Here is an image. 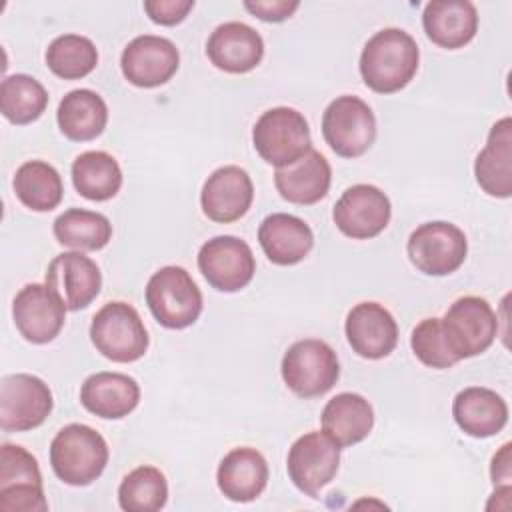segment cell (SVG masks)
<instances>
[{"instance_id": "1", "label": "cell", "mask_w": 512, "mask_h": 512, "mask_svg": "<svg viewBox=\"0 0 512 512\" xmlns=\"http://www.w3.org/2000/svg\"><path fill=\"white\" fill-rule=\"evenodd\" d=\"M418 62L420 50L416 40L402 28H384L364 44L358 66L370 90L394 94L414 78Z\"/></svg>"}, {"instance_id": "2", "label": "cell", "mask_w": 512, "mask_h": 512, "mask_svg": "<svg viewBox=\"0 0 512 512\" xmlns=\"http://www.w3.org/2000/svg\"><path fill=\"white\" fill-rule=\"evenodd\" d=\"M108 444L100 432L86 424H68L50 444V466L70 486H88L108 464Z\"/></svg>"}, {"instance_id": "3", "label": "cell", "mask_w": 512, "mask_h": 512, "mask_svg": "<svg viewBox=\"0 0 512 512\" xmlns=\"http://www.w3.org/2000/svg\"><path fill=\"white\" fill-rule=\"evenodd\" d=\"M146 304L158 324L182 330L198 320L202 292L182 266H164L146 284Z\"/></svg>"}, {"instance_id": "4", "label": "cell", "mask_w": 512, "mask_h": 512, "mask_svg": "<svg viewBox=\"0 0 512 512\" xmlns=\"http://www.w3.org/2000/svg\"><path fill=\"white\" fill-rule=\"evenodd\" d=\"M90 340L108 360L128 364L140 360L148 350V332L134 306L108 302L92 318Z\"/></svg>"}, {"instance_id": "5", "label": "cell", "mask_w": 512, "mask_h": 512, "mask_svg": "<svg viewBox=\"0 0 512 512\" xmlns=\"http://www.w3.org/2000/svg\"><path fill=\"white\" fill-rule=\"evenodd\" d=\"M448 350L460 362L486 352L498 334V316L480 296H462L440 318Z\"/></svg>"}, {"instance_id": "6", "label": "cell", "mask_w": 512, "mask_h": 512, "mask_svg": "<svg viewBox=\"0 0 512 512\" xmlns=\"http://www.w3.org/2000/svg\"><path fill=\"white\" fill-rule=\"evenodd\" d=\"M252 144L264 162L282 168L296 162L312 148L310 128L302 112L276 106L262 112L256 120Z\"/></svg>"}, {"instance_id": "7", "label": "cell", "mask_w": 512, "mask_h": 512, "mask_svg": "<svg viewBox=\"0 0 512 512\" xmlns=\"http://www.w3.org/2000/svg\"><path fill=\"white\" fill-rule=\"evenodd\" d=\"M284 384L300 398H316L334 388L340 364L330 344L318 338L294 342L282 358Z\"/></svg>"}, {"instance_id": "8", "label": "cell", "mask_w": 512, "mask_h": 512, "mask_svg": "<svg viewBox=\"0 0 512 512\" xmlns=\"http://www.w3.org/2000/svg\"><path fill=\"white\" fill-rule=\"evenodd\" d=\"M322 136L338 156H362L376 140L372 108L358 96H338L322 114Z\"/></svg>"}, {"instance_id": "9", "label": "cell", "mask_w": 512, "mask_h": 512, "mask_svg": "<svg viewBox=\"0 0 512 512\" xmlns=\"http://www.w3.org/2000/svg\"><path fill=\"white\" fill-rule=\"evenodd\" d=\"M406 252L410 262L428 276L456 272L468 254L466 234L452 222L432 220L420 224L408 238Z\"/></svg>"}, {"instance_id": "10", "label": "cell", "mask_w": 512, "mask_h": 512, "mask_svg": "<svg viewBox=\"0 0 512 512\" xmlns=\"http://www.w3.org/2000/svg\"><path fill=\"white\" fill-rule=\"evenodd\" d=\"M0 510H48L38 460L26 448L16 444H2L0 448Z\"/></svg>"}, {"instance_id": "11", "label": "cell", "mask_w": 512, "mask_h": 512, "mask_svg": "<svg viewBox=\"0 0 512 512\" xmlns=\"http://www.w3.org/2000/svg\"><path fill=\"white\" fill-rule=\"evenodd\" d=\"M48 384L32 374H8L0 384V426L4 432H26L40 426L52 412Z\"/></svg>"}, {"instance_id": "12", "label": "cell", "mask_w": 512, "mask_h": 512, "mask_svg": "<svg viewBox=\"0 0 512 512\" xmlns=\"http://www.w3.org/2000/svg\"><path fill=\"white\" fill-rule=\"evenodd\" d=\"M198 268L206 282L220 292H238L256 272L252 248L230 234L214 236L198 250Z\"/></svg>"}, {"instance_id": "13", "label": "cell", "mask_w": 512, "mask_h": 512, "mask_svg": "<svg viewBox=\"0 0 512 512\" xmlns=\"http://www.w3.org/2000/svg\"><path fill=\"white\" fill-rule=\"evenodd\" d=\"M392 206L388 196L372 184H354L342 192L332 210L336 228L352 240L378 236L390 222Z\"/></svg>"}, {"instance_id": "14", "label": "cell", "mask_w": 512, "mask_h": 512, "mask_svg": "<svg viewBox=\"0 0 512 512\" xmlns=\"http://www.w3.org/2000/svg\"><path fill=\"white\" fill-rule=\"evenodd\" d=\"M340 446L324 432L300 436L288 450L286 470L292 484L306 496H316L338 472Z\"/></svg>"}, {"instance_id": "15", "label": "cell", "mask_w": 512, "mask_h": 512, "mask_svg": "<svg viewBox=\"0 0 512 512\" xmlns=\"http://www.w3.org/2000/svg\"><path fill=\"white\" fill-rule=\"evenodd\" d=\"M66 306L46 284H26L14 296L12 318L24 340L32 344L52 342L66 320Z\"/></svg>"}, {"instance_id": "16", "label": "cell", "mask_w": 512, "mask_h": 512, "mask_svg": "<svg viewBox=\"0 0 512 512\" xmlns=\"http://www.w3.org/2000/svg\"><path fill=\"white\" fill-rule=\"evenodd\" d=\"M180 66L176 44L164 36L142 34L126 44L120 56L124 78L138 88L166 84Z\"/></svg>"}, {"instance_id": "17", "label": "cell", "mask_w": 512, "mask_h": 512, "mask_svg": "<svg viewBox=\"0 0 512 512\" xmlns=\"http://www.w3.org/2000/svg\"><path fill=\"white\" fill-rule=\"evenodd\" d=\"M252 200V180L240 166H222L214 170L200 192L202 212L218 224L240 220L248 212Z\"/></svg>"}, {"instance_id": "18", "label": "cell", "mask_w": 512, "mask_h": 512, "mask_svg": "<svg viewBox=\"0 0 512 512\" xmlns=\"http://www.w3.org/2000/svg\"><path fill=\"white\" fill-rule=\"evenodd\" d=\"M344 332L350 348L368 360L388 356L398 344V324L378 302H360L346 316Z\"/></svg>"}, {"instance_id": "19", "label": "cell", "mask_w": 512, "mask_h": 512, "mask_svg": "<svg viewBox=\"0 0 512 512\" xmlns=\"http://www.w3.org/2000/svg\"><path fill=\"white\" fill-rule=\"evenodd\" d=\"M46 286L68 310H82L100 294L102 274L98 264L82 252H62L48 264Z\"/></svg>"}, {"instance_id": "20", "label": "cell", "mask_w": 512, "mask_h": 512, "mask_svg": "<svg viewBox=\"0 0 512 512\" xmlns=\"http://www.w3.org/2000/svg\"><path fill=\"white\" fill-rule=\"evenodd\" d=\"M208 60L224 72L244 74L254 70L264 56L262 36L244 22L220 24L206 42Z\"/></svg>"}, {"instance_id": "21", "label": "cell", "mask_w": 512, "mask_h": 512, "mask_svg": "<svg viewBox=\"0 0 512 512\" xmlns=\"http://www.w3.org/2000/svg\"><path fill=\"white\" fill-rule=\"evenodd\" d=\"M258 242L272 264L292 266L308 256L314 246V234L302 218L274 212L260 222Z\"/></svg>"}, {"instance_id": "22", "label": "cell", "mask_w": 512, "mask_h": 512, "mask_svg": "<svg viewBox=\"0 0 512 512\" xmlns=\"http://www.w3.org/2000/svg\"><path fill=\"white\" fill-rule=\"evenodd\" d=\"M332 182V168L328 160L314 148H310L296 162L276 168L274 184L278 194L300 206L316 204L328 194Z\"/></svg>"}, {"instance_id": "23", "label": "cell", "mask_w": 512, "mask_h": 512, "mask_svg": "<svg viewBox=\"0 0 512 512\" xmlns=\"http://www.w3.org/2000/svg\"><path fill=\"white\" fill-rule=\"evenodd\" d=\"M474 176L478 186L496 198H510L512 194V120L500 118L488 134L486 146L478 152L474 162Z\"/></svg>"}, {"instance_id": "24", "label": "cell", "mask_w": 512, "mask_h": 512, "mask_svg": "<svg viewBox=\"0 0 512 512\" xmlns=\"http://www.w3.org/2000/svg\"><path fill=\"white\" fill-rule=\"evenodd\" d=\"M82 406L98 418L118 420L128 416L140 402L138 382L120 372H96L80 388Z\"/></svg>"}, {"instance_id": "25", "label": "cell", "mask_w": 512, "mask_h": 512, "mask_svg": "<svg viewBox=\"0 0 512 512\" xmlns=\"http://www.w3.org/2000/svg\"><path fill=\"white\" fill-rule=\"evenodd\" d=\"M422 26L436 46L456 50L476 36L478 12L468 0H432L424 6Z\"/></svg>"}, {"instance_id": "26", "label": "cell", "mask_w": 512, "mask_h": 512, "mask_svg": "<svg viewBox=\"0 0 512 512\" xmlns=\"http://www.w3.org/2000/svg\"><path fill=\"white\" fill-rule=\"evenodd\" d=\"M452 416L464 434L472 438H490L506 426L508 404L490 388L470 386L456 394Z\"/></svg>"}, {"instance_id": "27", "label": "cell", "mask_w": 512, "mask_h": 512, "mask_svg": "<svg viewBox=\"0 0 512 512\" xmlns=\"http://www.w3.org/2000/svg\"><path fill=\"white\" fill-rule=\"evenodd\" d=\"M216 482L228 500L252 502L268 484L266 458L256 448H234L220 460Z\"/></svg>"}, {"instance_id": "28", "label": "cell", "mask_w": 512, "mask_h": 512, "mask_svg": "<svg viewBox=\"0 0 512 512\" xmlns=\"http://www.w3.org/2000/svg\"><path fill=\"white\" fill-rule=\"evenodd\" d=\"M322 432L340 448L362 442L374 426L370 402L356 392H340L330 398L320 416Z\"/></svg>"}, {"instance_id": "29", "label": "cell", "mask_w": 512, "mask_h": 512, "mask_svg": "<svg viewBox=\"0 0 512 512\" xmlns=\"http://www.w3.org/2000/svg\"><path fill=\"white\" fill-rule=\"evenodd\" d=\"M56 120L60 132L68 140L88 142L104 132L108 122V106L94 90H70L58 104Z\"/></svg>"}, {"instance_id": "30", "label": "cell", "mask_w": 512, "mask_h": 512, "mask_svg": "<svg viewBox=\"0 0 512 512\" xmlns=\"http://www.w3.org/2000/svg\"><path fill=\"white\" fill-rule=\"evenodd\" d=\"M72 184L80 196L92 202L110 200L122 186L120 164L104 150L82 152L72 162Z\"/></svg>"}, {"instance_id": "31", "label": "cell", "mask_w": 512, "mask_h": 512, "mask_svg": "<svg viewBox=\"0 0 512 512\" xmlns=\"http://www.w3.org/2000/svg\"><path fill=\"white\" fill-rule=\"evenodd\" d=\"M16 198L34 212H50L62 202L64 186L58 170L44 160H28L14 174Z\"/></svg>"}, {"instance_id": "32", "label": "cell", "mask_w": 512, "mask_h": 512, "mask_svg": "<svg viewBox=\"0 0 512 512\" xmlns=\"http://www.w3.org/2000/svg\"><path fill=\"white\" fill-rule=\"evenodd\" d=\"M52 232L62 246L74 248L78 252H94L110 242L112 224L100 212L68 208L54 220Z\"/></svg>"}, {"instance_id": "33", "label": "cell", "mask_w": 512, "mask_h": 512, "mask_svg": "<svg viewBox=\"0 0 512 512\" xmlns=\"http://www.w3.org/2000/svg\"><path fill=\"white\" fill-rule=\"evenodd\" d=\"M48 106L46 88L28 74H10L0 84V110L12 124H30Z\"/></svg>"}, {"instance_id": "34", "label": "cell", "mask_w": 512, "mask_h": 512, "mask_svg": "<svg viewBox=\"0 0 512 512\" xmlns=\"http://www.w3.org/2000/svg\"><path fill=\"white\" fill-rule=\"evenodd\" d=\"M98 64L94 42L80 34L56 36L46 48V66L64 80L88 76Z\"/></svg>"}, {"instance_id": "35", "label": "cell", "mask_w": 512, "mask_h": 512, "mask_svg": "<svg viewBox=\"0 0 512 512\" xmlns=\"http://www.w3.org/2000/svg\"><path fill=\"white\" fill-rule=\"evenodd\" d=\"M168 500L166 476L154 466H138L118 486V504L126 512H156Z\"/></svg>"}, {"instance_id": "36", "label": "cell", "mask_w": 512, "mask_h": 512, "mask_svg": "<svg viewBox=\"0 0 512 512\" xmlns=\"http://www.w3.org/2000/svg\"><path fill=\"white\" fill-rule=\"evenodd\" d=\"M410 346H412L414 356L428 368L444 370L458 362L446 346L440 318H436V316L424 318L422 322L416 324V328L412 330V336H410Z\"/></svg>"}, {"instance_id": "37", "label": "cell", "mask_w": 512, "mask_h": 512, "mask_svg": "<svg viewBox=\"0 0 512 512\" xmlns=\"http://www.w3.org/2000/svg\"><path fill=\"white\" fill-rule=\"evenodd\" d=\"M194 8V0H146L144 10L154 24L174 26L180 24Z\"/></svg>"}, {"instance_id": "38", "label": "cell", "mask_w": 512, "mask_h": 512, "mask_svg": "<svg viewBox=\"0 0 512 512\" xmlns=\"http://www.w3.org/2000/svg\"><path fill=\"white\" fill-rule=\"evenodd\" d=\"M298 6L300 2L296 0H256V2L246 0L244 2V8L264 22H282L290 18Z\"/></svg>"}, {"instance_id": "39", "label": "cell", "mask_w": 512, "mask_h": 512, "mask_svg": "<svg viewBox=\"0 0 512 512\" xmlns=\"http://www.w3.org/2000/svg\"><path fill=\"white\" fill-rule=\"evenodd\" d=\"M510 444H504L500 448L498 454H494L492 458V482L494 486L500 482V480H510Z\"/></svg>"}]
</instances>
